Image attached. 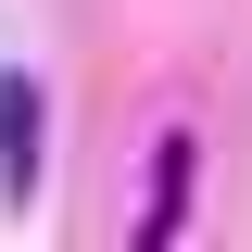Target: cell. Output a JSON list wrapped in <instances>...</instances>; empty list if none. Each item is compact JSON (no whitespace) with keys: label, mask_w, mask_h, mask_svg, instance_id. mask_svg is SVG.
<instances>
[{"label":"cell","mask_w":252,"mask_h":252,"mask_svg":"<svg viewBox=\"0 0 252 252\" xmlns=\"http://www.w3.org/2000/svg\"><path fill=\"white\" fill-rule=\"evenodd\" d=\"M177 189H189V139H164V177H152V240L177 227Z\"/></svg>","instance_id":"obj_2"},{"label":"cell","mask_w":252,"mask_h":252,"mask_svg":"<svg viewBox=\"0 0 252 252\" xmlns=\"http://www.w3.org/2000/svg\"><path fill=\"white\" fill-rule=\"evenodd\" d=\"M38 164H51V101H38V76L0 63V202H26Z\"/></svg>","instance_id":"obj_1"}]
</instances>
